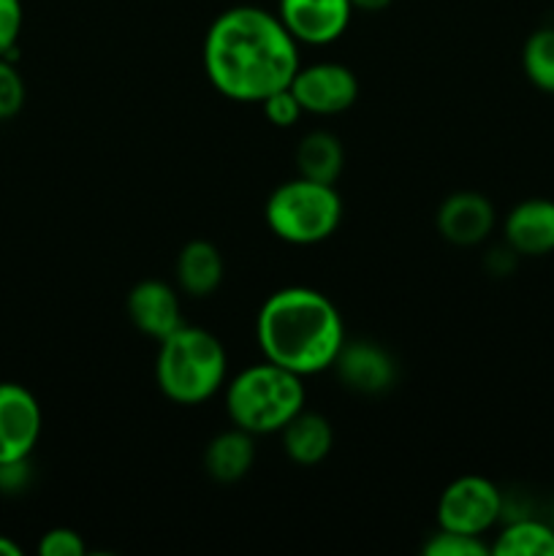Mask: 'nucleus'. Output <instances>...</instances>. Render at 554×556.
Instances as JSON below:
<instances>
[{"label": "nucleus", "mask_w": 554, "mask_h": 556, "mask_svg": "<svg viewBox=\"0 0 554 556\" xmlns=\"http://www.w3.org/2000/svg\"><path fill=\"white\" fill-rule=\"evenodd\" d=\"M282 451L299 467H315L335 448V429L329 418L304 407L280 429Z\"/></svg>", "instance_id": "14"}, {"label": "nucleus", "mask_w": 554, "mask_h": 556, "mask_svg": "<svg viewBox=\"0 0 554 556\" xmlns=\"http://www.w3.org/2000/svg\"><path fill=\"white\" fill-rule=\"evenodd\" d=\"M424 556H487L492 554V546L481 541L478 535H465V532L440 530L424 541Z\"/></svg>", "instance_id": "20"}, {"label": "nucleus", "mask_w": 554, "mask_h": 556, "mask_svg": "<svg viewBox=\"0 0 554 556\" xmlns=\"http://www.w3.org/2000/svg\"><path fill=\"white\" fill-rule=\"evenodd\" d=\"M498 556H554V527L538 519H516L492 543Z\"/></svg>", "instance_id": "18"}, {"label": "nucleus", "mask_w": 554, "mask_h": 556, "mask_svg": "<svg viewBox=\"0 0 554 556\" xmlns=\"http://www.w3.org/2000/svg\"><path fill=\"white\" fill-rule=\"evenodd\" d=\"M342 212L345 210L337 185L293 177L272 190L264 204V220L280 242L310 248L335 237Z\"/></svg>", "instance_id": "5"}, {"label": "nucleus", "mask_w": 554, "mask_h": 556, "mask_svg": "<svg viewBox=\"0 0 554 556\" xmlns=\"http://www.w3.org/2000/svg\"><path fill=\"white\" fill-rule=\"evenodd\" d=\"M394 0H351L353 11H367V14H378V11L389 9Z\"/></svg>", "instance_id": "26"}, {"label": "nucleus", "mask_w": 554, "mask_h": 556, "mask_svg": "<svg viewBox=\"0 0 554 556\" xmlns=\"http://www.w3.org/2000/svg\"><path fill=\"white\" fill-rule=\"evenodd\" d=\"M521 68L532 87L554 96V27H538L521 49Z\"/></svg>", "instance_id": "19"}, {"label": "nucleus", "mask_w": 554, "mask_h": 556, "mask_svg": "<svg viewBox=\"0 0 554 556\" xmlns=\"http://www.w3.org/2000/svg\"><path fill=\"white\" fill-rule=\"evenodd\" d=\"M25 79L11 58H0V119H11L25 106Z\"/></svg>", "instance_id": "21"}, {"label": "nucleus", "mask_w": 554, "mask_h": 556, "mask_svg": "<svg viewBox=\"0 0 554 556\" xmlns=\"http://www.w3.org/2000/svg\"><path fill=\"white\" fill-rule=\"evenodd\" d=\"M505 514V500L498 483L483 476H459L443 489L438 500V527L451 532L483 538Z\"/></svg>", "instance_id": "6"}, {"label": "nucleus", "mask_w": 554, "mask_h": 556, "mask_svg": "<svg viewBox=\"0 0 554 556\" xmlns=\"http://www.w3.org/2000/svg\"><path fill=\"white\" fill-rule=\"evenodd\" d=\"M503 233L505 244H508L516 255L541 258V255L554 253V201H519V204L505 215Z\"/></svg>", "instance_id": "13"}, {"label": "nucleus", "mask_w": 554, "mask_h": 556, "mask_svg": "<svg viewBox=\"0 0 554 556\" xmlns=\"http://www.w3.org/2000/svg\"><path fill=\"white\" fill-rule=\"evenodd\" d=\"M0 556H22V546L9 535H0Z\"/></svg>", "instance_id": "27"}, {"label": "nucleus", "mask_w": 554, "mask_h": 556, "mask_svg": "<svg viewBox=\"0 0 554 556\" xmlns=\"http://www.w3.org/2000/svg\"><path fill=\"white\" fill-rule=\"evenodd\" d=\"M201 63L210 85L228 101L261 103L291 85L299 71V43L275 11L234 5L206 27Z\"/></svg>", "instance_id": "1"}, {"label": "nucleus", "mask_w": 554, "mask_h": 556, "mask_svg": "<svg viewBox=\"0 0 554 556\" xmlns=\"http://www.w3.org/2000/svg\"><path fill=\"white\" fill-rule=\"evenodd\" d=\"M30 459L0 462V494H22L30 486Z\"/></svg>", "instance_id": "25"}, {"label": "nucleus", "mask_w": 554, "mask_h": 556, "mask_svg": "<svg viewBox=\"0 0 554 556\" xmlns=\"http://www.w3.org/2000/svg\"><path fill=\"white\" fill-rule=\"evenodd\" d=\"M261 109H264V117L269 119L275 128H293V125L302 119L304 109L299 106L297 96L291 92V87H282V90L272 92L269 98L261 101Z\"/></svg>", "instance_id": "22"}, {"label": "nucleus", "mask_w": 554, "mask_h": 556, "mask_svg": "<svg viewBox=\"0 0 554 556\" xmlns=\"http://www.w3.org/2000/svg\"><path fill=\"white\" fill-rule=\"evenodd\" d=\"M288 87L297 96L304 114H318V117H335V114L348 112L358 98L356 74L342 63L299 65Z\"/></svg>", "instance_id": "7"}, {"label": "nucleus", "mask_w": 554, "mask_h": 556, "mask_svg": "<svg viewBox=\"0 0 554 556\" xmlns=\"http://www.w3.org/2000/svg\"><path fill=\"white\" fill-rule=\"evenodd\" d=\"M331 369L348 391L364 396L386 394L394 389L396 375H400L394 356L373 340H345Z\"/></svg>", "instance_id": "10"}, {"label": "nucleus", "mask_w": 554, "mask_h": 556, "mask_svg": "<svg viewBox=\"0 0 554 556\" xmlns=\"http://www.w3.org/2000/svg\"><path fill=\"white\" fill-rule=\"evenodd\" d=\"M125 313L128 320L150 340L161 342L172 331H177L182 320V304H179L177 291L168 282L155 280H139L125 296Z\"/></svg>", "instance_id": "12"}, {"label": "nucleus", "mask_w": 554, "mask_h": 556, "mask_svg": "<svg viewBox=\"0 0 554 556\" xmlns=\"http://www.w3.org/2000/svg\"><path fill=\"white\" fill-rule=\"evenodd\" d=\"M494 223H498L494 204L483 193H476V190L451 193L438 206V217H435L438 233L454 248H476V244H481L494 231Z\"/></svg>", "instance_id": "11"}, {"label": "nucleus", "mask_w": 554, "mask_h": 556, "mask_svg": "<svg viewBox=\"0 0 554 556\" xmlns=\"http://www.w3.org/2000/svg\"><path fill=\"white\" fill-rule=\"evenodd\" d=\"M345 168V147L331 130H310L297 147V177L337 185Z\"/></svg>", "instance_id": "17"}, {"label": "nucleus", "mask_w": 554, "mask_h": 556, "mask_svg": "<svg viewBox=\"0 0 554 556\" xmlns=\"http://www.w3.org/2000/svg\"><path fill=\"white\" fill-rule=\"evenodd\" d=\"M174 275H177L179 291L188 293L190 299H206L221 288L226 264H223L217 244L206 242V239H190L179 250Z\"/></svg>", "instance_id": "15"}, {"label": "nucleus", "mask_w": 554, "mask_h": 556, "mask_svg": "<svg viewBox=\"0 0 554 556\" xmlns=\"http://www.w3.org/2000/svg\"><path fill=\"white\" fill-rule=\"evenodd\" d=\"M277 16L299 47H329L351 25V0H277Z\"/></svg>", "instance_id": "8"}, {"label": "nucleus", "mask_w": 554, "mask_h": 556, "mask_svg": "<svg viewBox=\"0 0 554 556\" xmlns=\"http://www.w3.org/2000/svg\"><path fill=\"white\" fill-rule=\"evenodd\" d=\"M155 383L168 402L182 407L212 400L228 383V356L217 334L182 324L158 342Z\"/></svg>", "instance_id": "3"}, {"label": "nucleus", "mask_w": 554, "mask_h": 556, "mask_svg": "<svg viewBox=\"0 0 554 556\" xmlns=\"http://www.w3.org/2000/svg\"><path fill=\"white\" fill-rule=\"evenodd\" d=\"M255 465V434L231 427L215 434L204 448V470L217 483H237Z\"/></svg>", "instance_id": "16"}, {"label": "nucleus", "mask_w": 554, "mask_h": 556, "mask_svg": "<svg viewBox=\"0 0 554 556\" xmlns=\"http://www.w3.org/2000/svg\"><path fill=\"white\" fill-rule=\"evenodd\" d=\"M307 391L302 375L272 362L244 367L226 383V413L234 427L264 438L280 429L304 410Z\"/></svg>", "instance_id": "4"}, {"label": "nucleus", "mask_w": 554, "mask_h": 556, "mask_svg": "<svg viewBox=\"0 0 554 556\" xmlns=\"http://www.w3.org/2000/svg\"><path fill=\"white\" fill-rule=\"evenodd\" d=\"M38 554L41 556H85L87 543L85 538L79 535L71 527H54V530H47L38 541Z\"/></svg>", "instance_id": "24"}, {"label": "nucleus", "mask_w": 554, "mask_h": 556, "mask_svg": "<svg viewBox=\"0 0 554 556\" xmlns=\"http://www.w3.org/2000/svg\"><path fill=\"white\" fill-rule=\"evenodd\" d=\"M25 25V9L22 0H0V58L14 60L16 41Z\"/></svg>", "instance_id": "23"}, {"label": "nucleus", "mask_w": 554, "mask_h": 556, "mask_svg": "<svg viewBox=\"0 0 554 556\" xmlns=\"http://www.w3.org/2000/svg\"><path fill=\"white\" fill-rule=\"evenodd\" d=\"M43 413L36 394L22 383H0V462L30 459L41 440Z\"/></svg>", "instance_id": "9"}, {"label": "nucleus", "mask_w": 554, "mask_h": 556, "mask_svg": "<svg viewBox=\"0 0 554 556\" xmlns=\"http://www.w3.org/2000/svg\"><path fill=\"white\" fill-rule=\"evenodd\" d=\"M345 340V320L337 304L307 286L269 293L255 315L261 356L302 378L331 369Z\"/></svg>", "instance_id": "2"}]
</instances>
